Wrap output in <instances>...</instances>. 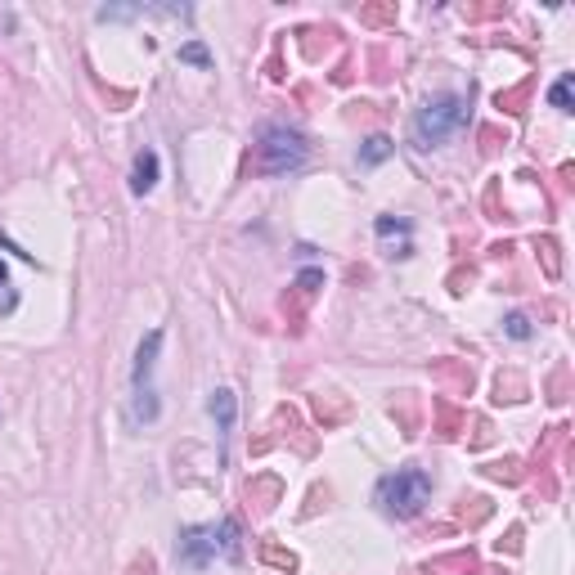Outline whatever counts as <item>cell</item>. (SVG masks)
<instances>
[{
  "label": "cell",
  "instance_id": "6da1fadb",
  "mask_svg": "<svg viewBox=\"0 0 575 575\" xmlns=\"http://www.w3.org/2000/svg\"><path fill=\"white\" fill-rule=\"evenodd\" d=\"M176 557L185 566H207L211 557H225V562H238L243 557V535H238V521L225 517L220 526H185L180 539H176Z\"/></svg>",
  "mask_w": 575,
  "mask_h": 575
},
{
  "label": "cell",
  "instance_id": "7a4b0ae2",
  "mask_svg": "<svg viewBox=\"0 0 575 575\" xmlns=\"http://www.w3.org/2000/svg\"><path fill=\"white\" fill-rule=\"evenodd\" d=\"M373 503H378L387 517L409 521V517H418V512L432 503V476H427L423 468H396V472H387V476L378 481Z\"/></svg>",
  "mask_w": 575,
  "mask_h": 575
},
{
  "label": "cell",
  "instance_id": "3957f363",
  "mask_svg": "<svg viewBox=\"0 0 575 575\" xmlns=\"http://www.w3.org/2000/svg\"><path fill=\"white\" fill-rule=\"evenodd\" d=\"M302 162H306V135L293 126H265L247 158L256 176H283V171H297Z\"/></svg>",
  "mask_w": 575,
  "mask_h": 575
},
{
  "label": "cell",
  "instance_id": "277c9868",
  "mask_svg": "<svg viewBox=\"0 0 575 575\" xmlns=\"http://www.w3.org/2000/svg\"><path fill=\"white\" fill-rule=\"evenodd\" d=\"M463 122H468V99L463 95H436L414 113L409 135L418 149H441L454 131H463Z\"/></svg>",
  "mask_w": 575,
  "mask_h": 575
},
{
  "label": "cell",
  "instance_id": "5b68a950",
  "mask_svg": "<svg viewBox=\"0 0 575 575\" xmlns=\"http://www.w3.org/2000/svg\"><path fill=\"white\" fill-rule=\"evenodd\" d=\"M283 499V481L274 476V472H256L247 485H243V508L252 512V517H265V512H274V503Z\"/></svg>",
  "mask_w": 575,
  "mask_h": 575
},
{
  "label": "cell",
  "instance_id": "8992f818",
  "mask_svg": "<svg viewBox=\"0 0 575 575\" xmlns=\"http://www.w3.org/2000/svg\"><path fill=\"white\" fill-rule=\"evenodd\" d=\"M432 378L445 387L441 396H450V400H459V396H472V365L468 360H454V356H445V360H432Z\"/></svg>",
  "mask_w": 575,
  "mask_h": 575
},
{
  "label": "cell",
  "instance_id": "52a82bcc",
  "mask_svg": "<svg viewBox=\"0 0 575 575\" xmlns=\"http://www.w3.org/2000/svg\"><path fill=\"white\" fill-rule=\"evenodd\" d=\"M459 432H468V409L450 396H432V436L454 441Z\"/></svg>",
  "mask_w": 575,
  "mask_h": 575
},
{
  "label": "cell",
  "instance_id": "ba28073f",
  "mask_svg": "<svg viewBox=\"0 0 575 575\" xmlns=\"http://www.w3.org/2000/svg\"><path fill=\"white\" fill-rule=\"evenodd\" d=\"M274 432H279L283 441H293L297 454H315V436L306 432V423H302V414H297L293 405H279V409H274Z\"/></svg>",
  "mask_w": 575,
  "mask_h": 575
},
{
  "label": "cell",
  "instance_id": "9c48e42d",
  "mask_svg": "<svg viewBox=\"0 0 575 575\" xmlns=\"http://www.w3.org/2000/svg\"><path fill=\"white\" fill-rule=\"evenodd\" d=\"M373 234L382 238L387 256H409L414 243H409V220H396V216H378L373 220Z\"/></svg>",
  "mask_w": 575,
  "mask_h": 575
},
{
  "label": "cell",
  "instance_id": "30bf717a",
  "mask_svg": "<svg viewBox=\"0 0 575 575\" xmlns=\"http://www.w3.org/2000/svg\"><path fill=\"white\" fill-rule=\"evenodd\" d=\"M207 409H211V418H216V432H220V463H225V441H229V432H234V414H238L234 391H229V387H216V391H211V400H207Z\"/></svg>",
  "mask_w": 575,
  "mask_h": 575
},
{
  "label": "cell",
  "instance_id": "8fae6325",
  "mask_svg": "<svg viewBox=\"0 0 575 575\" xmlns=\"http://www.w3.org/2000/svg\"><path fill=\"white\" fill-rule=\"evenodd\" d=\"M476 571H481V557L472 548H454L427 562V575H476Z\"/></svg>",
  "mask_w": 575,
  "mask_h": 575
},
{
  "label": "cell",
  "instance_id": "7c38bea8",
  "mask_svg": "<svg viewBox=\"0 0 575 575\" xmlns=\"http://www.w3.org/2000/svg\"><path fill=\"white\" fill-rule=\"evenodd\" d=\"M297 41H302V55H306L311 64H320V59L333 50L338 28H333V23H324V28H320V23H311V28H302V32H297Z\"/></svg>",
  "mask_w": 575,
  "mask_h": 575
},
{
  "label": "cell",
  "instance_id": "4fadbf2b",
  "mask_svg": "<svg viewBox=\"0 0 575 575\" xmlns=\"http://www.w3.org/2000/svg\"><path fill=\"white\" fill-rule=\"evenodd\" d=\"M490 512H494V503H490L485 494H459V503H454V526L476 530V526L490 521Z\"/></svg>",
  "mask_w": 575,
  "mask_h": 575
},
{
  "label": "cell",
  "instance_id": "5bb4252c",
  "mask_svg": "<svg viewBox=\"0 0 575 575\" xmlns=\"http://www.w3.org/2000/svg\"><path fill=\"white\" fill-rule=\"evenodd\" d=\"M526 396H530V382H526L521 369H503V373L494 378V400H499V405H521Z\"/></svg>",
  "mask_w": 575,
  "mask_h": 575
},
{
  "label": "cell",
  "instance_id": "9a60e30c",
  "mask_svg": "<svg viewBox=\"0 0 575 575\" xmlns=\"http://www.w3.org/2000/svg\"><path fill=\"white\" fill-rule=\"evenodd\" d=\"M315 418H320L324 432H329V427H338V423L351 418V400L338 396V391H320V396H315Z\"/></svg>",
  "mask_w": 575,
  "mask_h": 575
},
{
  "label": "cell",
  "instance_id": "2e32d148",
  "mask_svg": "<svg viewBox=\"0 0 575 575\" xmlns=\"http://www.w3.org/2000/svg\"><path fill=\"white\" fill-rule=\"evenodd\" d=\"M535 86H539L535 77H521L517 86H508V90H499V95H494V108H499V113H512V117H517V113H526V104H530Z\"/></svg>",
  "mask_w": 575,
  "mask_h": 575
},
{
  "label": "cell",
  "instance_id": "e0dca14e",
  "mask_svg": "<svg viewBox=\"0 0 575 575\" xmlns=\"http://www.w3.org/2000/svg\"><path fill=\"white\" fill-rule=\"evenodd\" d=\"M158 351H162V333L153 329V333L140 342V351H135V373H131V378H135V391L149 387V373H153V365H158Z\"/></svg>",
  "mask_w": 575,
  "mask_h": 575
},
{
  "label": "cell",
  "instance_id": "ac0fdd59",
  "mask_svg": "<svg viewBox=\"0 0 575 575\" xmlns=\"http://www.w3.org/2000/svg\"><path fill=\"white\" fill-rule=\"evenodd\" d=\"M481 476H490V481H499V485H521V481H526V463L512 459V454H503V459L481 463Z\"/></svg>",
  "mask_w": 575,
  "mask_h": 575
},
{
  "label": "cell",
  "instance_id": "d6986e66",
  "mask_svg": "<svg viewBox=\"0 0 575 575\" xmlns=\"http://www.w3.org/2000/svg\"><path fill=\"white\" fill-rule=\"evenodd\" d=\"M158 153L153 149H144V153H135V167H131V193H149L153 185H158Z\"/></svg>",
  "mask_w": 575,
  "mask_h": 575
},
{
  "label": "cell",
  "instance_id": "ffe728a7",
  "mask_svg": "<svg viewBox=\"0 0 575 575\" xmlns=\"http://www.w3.org/2000/svg\"><path fill=\"white\" fill-rule=\"evenodd\" d=\"M256 557L270 566V571H297V553L293 548H283V544H274V539H261V548H256Z\"/></svg>",
  "mask_w": 575,
  "mask_h": 575
},
{
  "label": "cell",
  "instance_id": "44dd1931",
  "mask_svg": "<svg viewBox=\"0 0 575 575\" xmlns=\"http://www.w3.org/2000/svg\"><path fill=\"white\" fill-rule=\"evenodd\" d=\"M391 418H396L400 436H418V400H414L409 391H400V396H396V405H391Z\"/></svg>",
  "mask_w": 575,
  "mask_h": 575
},
{
  "label": "cell",
  "instance_id": "7402d4cb",
  "mask_svg": "<svg viewBox=\"0 0 575 575\" xmlns=\"http://www.w3.org/2000/svg\"><path fill=\"white\" fill-rule=\"evenodd\" d=\"M320 288H324V270H315V265H306V270H302V274L293 279V288H288V293H293L297 302H306V306H311V302L320 297Z\"/></svg>",
  "mask_w": 575,
  "mask_h": 575
},
{
  "label": "cell",
  "instance_id": "603a6c76",
  "mask_svg": "<svg viewBox=\"0 0 575 575\" xmlns=\"http://www.w3.org/2000/svg\"><path fill=\"white\" fill-rule=\"evenodd\" d=\"M400 10H396V0H378V5H360V23L365 28H396Z\"/></svg>",
  "mask_w": 575,
  "mask_h": 575
},
{
  "label": "cell",
  "instance_id": "cb8c5ba5",
  "mask_svg": "<svg viewBox=\"0 0 575 575\" xmlns=\"http://www.w3.org/2000/svg\"><path fill=\"white\" fill-rule=\"evenodd\" d=\"M535 252H539L544 274H548V279H562V247H557V238H553V234L535 238Z\"/></svg>",
  "mask_w": 575,
  "mask_h": 575
},
{
  "label": "cell",
  "instance_id": "d4e9b609",
  "mask_svg": "<svg viewBox=\"0 0 575 575\" xmlns=\"http://www.w3.org/2000/svg\"><path fill=\"white\" fill-rule=\"evenodd\" d=\"M548 104H553L557 113H575V77H571V73L557 77V86L548 90Z\"/></svg>",
  "mask_w": 575,
  "mask_h": 575
},
{
  "label": "cell",
  "instance_id": "484cf974",
  "mask_svg": "<svg viewBox=\"0 0 575 575\" xmlns=\"http://www.w3.org/2000/svg\"><path fill=\"white\" fill-rule=\"evenodd\" d=\"M391 153H396V144H391L387 135H369L365 149H360V162H365V167H378V162H387Z\"/></svg>",
  "mask_w": 575,
  "mask_h": 575
},
{
  "label": "cell",
  "instance_id": "4316f807",
  "mask_svg": "<svg viewBox=\"0 0 575 575\" xmlns=\"http://www.w3.org/2000/svg\"><path fill=\"white\" fill-rule=\"evenodd\" d=\"M476 144H481V153L490 158L499 144H508V131H503V126H481V131H476Z\"/></svg>",
  "mask_w": 575,
  "mask_h": 575
},
{
  "label": "cell",
  "instance_id": "83f0119b",
  "mask_svg": "<svg viewBox=\"0 0 575 575\" xmlns=\"http://www.w3.org/2000/svg\"><path fill=\"white\" fill-rule=\"evenodd\" d=\"M485 220H508V211H503V202H499V180H490L485 185Z\"/></svg>",
  "mask_w": 575,
  "mask_h": 575
},
{
  "label": "cell",
  "instance_id": "f1b7e54d",
  "mask_svg": "<svg viewBox=\"0 0 575 575\" xmlns=\"http://www.w3.org/2000/svg\"><path fill=\"white\" fill-rule=\"evenodd\" d=\"M180 64H193V68H211V55H207V46L189 41V46H180Z\"/></svg>",
  "mask_w": 575,
  "mask_h": 575
},
{
  "label": "cell",
  "instance_id": "f546056e",
  "mask_svg": "<svg viewBox=\"0 0 575 575\" xmlns=\"http://www.w3.org/2000/svg\"><path fill=\"white\" fill-rule=\"evenodd\" d=\"M508 5L499 0V5H468V23H485V19H503Z\"/></svg>",
  "mask_w": 575,
  "mask_h": 575
},
{
  "label": "cell",
  "instance_id": "4dcf8cb0",
  "mask_svg": "<svg viewBox=\"0 0 575 575\" xmlns=\"http://www.w3.org/2000/svg\"><path fill=\"white\" fill-rule=\"evenodd\" d=\"M503 333H508L512 342H526L535 329H530V320H526V315H508V320H503Z\"/></svg>",
  "mask_w": 575,
  "mask_h": 575
},
{
  "label": "cell",
  "instance_id": "1f68e13d",
  "mask_svg": "<svg viewBox=\"0 0 575 575\" xmlns=\"http://www.w3.org/2000/svg\"><path fill=\"white\" fill-rule=\"evenodd\" d=\"M472 279H476V274L459 265V270H450V279H445V283H450V293H454V297H463V293H468V288H472Z\"/></svg>",
  "mask_w": 575,
  "mask_h": 575
},
{
  "label": "cell",
  "instance_id": "d6a6232c",
  "mask_svg": "<svg viewBox=\"0 0 575 575\" xmlns=\"http://www.w3.org/2000/svg\"><path fill=\"white\" fill-rule=\"evenodd\" d=\"M494 548H499V553H508V557H517V553H521V526H508V535H503Z\"/></svg>",
  "mask_w": 575,
  "mask_h": 575
},
{
  "label": "cell",
  "instance_id": "836d02e7",
  "mask_svg": "<svg viewBox=\"0 0 575 575\" xmlns=\"http://www.w3.org/2000/svg\"><path fill=\"white\" fill-rule=\"evenodd\" d=\"M351 77H356V68H351V59H342L333 68V86H351Z\"/></svg>",
  "mask_w": 575,
  "mask_h": 575
},
{
  "label": "cell",
  "instance_id": "e575fe53",
  "mask_svg": "<svg viewBox=\"0 0 575 575\" xmlns=\"http://www.w3.org/2000/svg\"><path fill=\"white\" fill-rule=\"evenodd\" d=\"M490 436H494V432H490V423H485V418H476V432H472V441H468V445H472V450H481Z\"/></svg>",
  "mask_w": 575,
  "mask_h": 575
},
{
  "label": "cell",
  "instance_id": "d590c367",
  "mask_svg": "<svg viewBox=\"0 0 575 575\" xmlns=\"http://www.w3.org/2000/svg\"><path fill=\"white\" fill-rule=\"evenodd\" d=\"M320 499H329V490H324V485H315V490H311V503L302 508V517H315V512H320Z\"/></svg>",
  "mask_w": 575,
  "mask_h": 575
},
{
  "label": "cell",
  "instance_id": "8d00e7d4",
  "mask_svg": "<svg viewBox=\"0 0 575 575\" xmlns=\"http://www.w3.org/2000/svg\"><path fill=\"white\" fill-rule=\"evenodd\" d=\"M0 288H10V270H5V261H0Z\"/></svg>",
  "mask_w": 575,
  "mask_h": 575
},
{
  "label": "cell",
  "instance_id": "74e56055",
  "mask_svg": "<svg viewBox=\"0 0 575 575\" xmlns=\"http://www.w3.org/2000/svg\"><path fill=\"white\" fill-rule=\"evenodd\" d=\"M405 575H423V571H405Z\"/></svg>",
  "mask_w": 575,
  "mask_h": 575
}]
</instances>
